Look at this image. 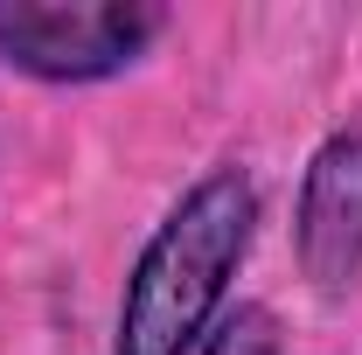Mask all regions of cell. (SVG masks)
I'll return each mask as SVG.
<instances>
[{
    "label": "cell",
    "mask_w": 362,
    "mask_h": 355,
    "mask_svg": "<svg viewBox=\"0 0 362 355\" xmlns=\"http://www.w3.org/2000/svg\"><path fill=\"white\" fill-rule=\"evenodd\" d=\"M258 237V188L244 168L202 175L126 272L112 355H188L223 313V293Z\"/></svg>",
    "instance_id": "1"
},
{
    "label": "cell",
    "mask_w": 362,
    "mask_h": 355,
    "mask_svg": "<svg viewBox=\"0 0 362 355\" xmlns=\"http://www.w3.org/2000/svg\"><path fill=\"white\" fill-rule=\"evenodd\" d=\"M168 28L146 0H0V63L35 84H98L133 70Z\"/></svg>",
    "instance_id": "2"
},
{
    "label": "cell",
    "mask_w": 362,
    "mask_h": 355,
    "mask_svg": "<svg viewBox=\"0 0 362 355\" xmlns=\"http://www.w3.org/2000/svg\"><path fill=\"white\" fill-rule=\"evenodd\" d=\"M293 244H300V272L314 279L320 300L356 293L362 279V119L334 126L314 146V161L300 175Z\"/></svg>",
    "instance_id": "3"
},
{
    "label": "cell",
    "mask_w": 362,
    "mask_h": 355,
    "mask_svg": "<svg viewBox=\"0 0 362 355\" xmlns=\"http://www.w3.org/2000/svg\"><path fill=\"white\" fill-rule=\"evenodd\" d=\"M202 355H279V320H272V307H237L209 334Z\"/></svg>",
    "instance_id": "4"
}]
</instances>
